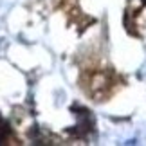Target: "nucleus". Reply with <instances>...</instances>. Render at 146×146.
<instances>
[{
	"label": "nucleus",
	"mask_w": 146,
	"mask_h": 146,
	"mask_svg": "<svg viewBox=\"0 0 146 146\" xmlns=\"http://www.w3.org/2000/svg\"><path fill=\"white\" fill-rule=\"evenodd\" d=\"M7 132H9V126H7V123H5L2 117H0V143L5 139V135H7Z\"/></svg>",
	"instance_id": "1"
},
{
	"label": "nucleus",
	"mask_w": 146,
	"mask_h": 146,
	"mask_svg": "<svg viewBox=\"0 0 146 146\" xmlns=\"http://www.w3.org/2000/svg\"><path fill=\"white\" fill-rule=\"evenodd\" d=\"M144 4H146V0H144Z\"/></svg>",
	"instance_id": "2"
}]
</instances>
